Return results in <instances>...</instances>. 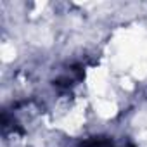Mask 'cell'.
I'll return each mask as SVG.
<instances>
[{
    "label": "cell",
    "mask_w": 147,
    "mask_h": 147,
    "mask_svg": "<svg viewBox=\"0 0 147 147\" xmlns=\"http://www.w3.org/2000/svg\"><path fill=\"white\" fill-rule=\"evenodd\" d=\"M78 147H116L114 140L111 137H106V135H94V137H88V138H83Z\"/></svg>",
    "instance_id": "6da1fadb"
}]
</instances>
